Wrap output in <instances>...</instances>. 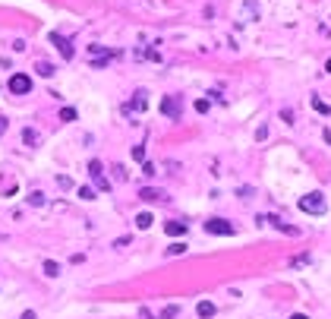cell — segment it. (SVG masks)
<instances>
[{
    "instance_id": "1",
    "label": "cell",
    "mask_w": 331,
    "mask_h": 319,
    "mask_svg": "<svg viewBox=\"0 0 331 319\" xmlns=\"http://www.w3.org/2000/svg\"><path fill=\"white\" fill-rule=\"evenodd\" d=\"M300 209L306 215H322L325 212V196L322 193H306V196H300Z\"/></svg>"
},
{
    "instance_id": "2",
    "label": "cell",
    "mask_w": 331,
    "mask_h": 319,
    "mask_svg": "<svg viewBox=\"0 0 331 319\" xmlns=\"http://www.w3.org/2000/svg\"><path fill=\"white\" fill-rule=\"evenodd\" d=\"M205 231H208V234H218V237H230L237 228L230 221H224V218H208V221H205Z\"/></svg>"
},
{
    "instance_id": "3",
    "label": "cell",
    "mask_w": 331,
    "mask_h": 319,
    "mask_svg": "<svg viewBox=\"0 0 331 319\" xmlns=\"http://www.w3.org/2000/svg\"><path fill=\"white\" fill-rule=\"evenodd\" d=\"M10 92H13V95H29V92H32V76H25V73H13V76H10Z\"/></svg>"
},
{
    "instance_id": "4",
    "label": "cell",
    "mask_w": 331,
    "mask_h": 319,
    "mask_svg": "<svg viewBox=\"0 0 331 319\" xmlns=\"http://www.w3.org/2000/svg\"><path fill=\"white\" fill-rule=\"evenodd\" d=\"M161 114H164V117H170V120H180V114H183L180 98H177V95H167V98L161 101Z\"/></svg>"
},
{
    "instance_id": "5",
    "label": "cell",
    "mask_w": 331,
    "mask_h": 319,
    "mask_svg": "<svg viewBox=\"0 0 331 319\" xmlns=\"http://www.w3.org/2000/svg\"><path fill=\"white\" fill-rule=\"evenodd\" d=\"M89 174H92V180H95V187H98V190H104V193L110 190V180L104 177V171H101V161H89Z\"/></svg>"
},
{
    "instance_id": "6",
    "label": "cell",
    "mask_w": 331,
    "mask_h": 319,
    "mask_svg": "<svg viewBox=\"0 0 331 319\" xmlns=\"http://www.w3.org/2000/svg\"><path fill=\"white\" fill-rule=\"evenodd\" d=\"M51 41H54V44H57V48H60V54L66 57V60H73V57H76V48H73V44H70V41H66V38H63V35H51Z\"/></svg>"
},
{
    "instance_id": "7",
    "label": "cell",
    "mask_w": 331,
    "mask_h": 319,
    "mask_svg": "<svg viewBox=\"0 0 331 319\" xmlns=\"http://www.w3.org/2000/svg\"><path fill=\"white\" fill-rule=\"evenodd\" d=\"M262 221H268L271 228H277V231H284V234H300V231L294 228V224H284L281 218H275V215H268V218H262Z\"/></svg>"
},
{
    "instance_id": "8",
    "label": "cell",
    "mask_w": 331,
    "mask_h": 319,
    "mask_svg": "<svg viewBox=\"0 0 331 319\" xmlns=\"http://www.w3.org/2000/svg\"><path fill=\"white\" fill-rule=\"evenodd\" d=\"M145 104H148V92L139 89V92H136V98L129 101V111H145Z\"/></svg>"
},
{
    "instance_id": "9",
    "label": "cell",
    "mask_w": 331,
    "mask_h": 319,
    "mask_svg": "<svg viewBox=\"0 0 331 319\" xmlns=\"http://www.w3.org/2000/svg\"><path fill=\"white\" fill-rule=\"evenodd\" d=\"M164 231H167L170 237H180V234H186V221H167Z\"/></svg>"
},
{
    "instance_id": "10",
    "label": "cell",
    "mask_w": 331,
    "mask_h": 319,
    "mask_svg": "<svg viewBox=\"0 0 331 319\" xmlns=\"http://www.w3.org/2000/svg\"><path fill=\"white\" fill-rule=\"evenodd\" d=\"M196 313L202 316V319H211V316H215V303H211V300H199Z\"/></svg>"
},
{
    "instance_id": "11",
    "label": "cell",
    "mask_w": 331,
    "mask_h": 319,
    "mask_svg": "<svg viewBox=\"0 0 331 319\" xmlns=\"http://www.w3.org/2000/svg\"><path fill=\"white\" fill-rule=\"evenodd\" d=\"M151 221H155V218H151V212H139V215H136V228H142V231H148Z\"/></svg>"
},
{
    "instance_id": "12",
    "label": "cell",
    "mask_w": 331,
    "mask_h": 319,
    "mask_svg": "<svg viewBox=\"0 0 331 319\" xmlns=\"http://www.w3.org/2000/svg\"><path fill=\"white\" fill-rule=\"evenodd\" d=\"M139 196H142L145 202H158V199H164V193H161V190H151V187H145L142 193H139Z\"/></svg>"
},
{
    "instance_id": "13",
    "label": "cell",
    "mask_w": 331,
    "mask_h": 319,
    "mask_svg": "<svg viewBox=\"0 0 331 319\" xmlns=\"http://www.w3.org/2000/svg\"><path fill=\"white\" fill-rule=\"evenodd\" d=\"M44 275H51V278H57L60 275V265L54 262V259H44Z\"/></svg>"
},
{
    "instance_id": "14",
    "label": "cell",
    "mask_w": 331,
    "mask_h": 319,
    "mask_svg": "<svg viewBox=\"0 0 331 319\" xmlns=\"http://www.w3.org/2000/svg\"><path fill=\"white\" fill-rule=\"evenodd\" d=\"M22 142H25V145H38V133L32 130V127H25V130H22Z\"/></svg>"
},
{
    "instance_id": "15",
    "label": "cell",
    "mask_w": 331,
    "mask_h": 319,
    "mask_svg": "<svg viewBox=\"0 0 331 319\" xmlns=\"http://www.w3.org/2000/svg\"><path fill=\"white\" fill-rule=\"evenodd\" d=\"M38 76H44V79H51V76H54V66H51L48 60H41V63H38Z\"/></svg>"
},
{
    "instance_id": "16",
    "label": "cell",
    "mask_w": 331,
    "mask_h": 319,
    "mask_svg": "<svg viewBox=\"0 0 331 319\" xmlns=\"http://www.w3.org/2000/svg\"><path fill=\"white\" fill-rule=\"evenodd\" d=\"M60 120L63 123H73V120H76V108H63L60 111Z\"/></svg>"
},
{
    "instance_id": "17",
    "label": "cell",
    "mask_w": 331,
    "mask_h": 319,
    "mask_svg": "<svg viewBox=\"0 0 331 319\" xmlns=\"http://www.w3.org/2000/svg\"><path fill=\"white\" fill-rule=\"evenodd\" d=\"M177 313H180V307H177V303H170V307H164V313L158 316V319H174Z\"/></svg>"
},
{
    "instance_id": "18",
    "label": "cell",
    "mask_w": 331,
    "mask_h": 319,
    "mask_svg": "<svg viewBox=\"0 0 331 319\" xmlns=\"http://www.w3.org/2000/svg\"><path fill=\"white\" fill-rule=\"evenodd\" d=\"M313 108H315V111H322V114H331V108H328L325 101H322V98H313Z\"/></svg>"
},
{
    "instance_id": "19",
    "label": "cell",
    "mask_w": 331,
    "mask_h": 319,
    "mask_svg": "<svg viewBox=\"0 0 331 319\" xmlns=\"http://www.w3.org/2000/svg\"><path fill=\"white\" fill-rule=\"evenodd\" d=\"M183 250H186V243H170V247H167V253H170V256H180Z\"/></svg>"
},
{
    "instance_id": "20",
    "label": "cell",
    "mask_w": 331,
    "mask_h": 319,
    "mask_svg": "<svg viewBox=\"0 0 331 319\" xmlns=\"http://www.w3.org/2000/svg\"><path fill=\"white\" fill-rule=\"evenodd\" d=\"M79 196H82V199H95V190H92V187H79Z\"/></svg>"
},
{
    "instance_id": "21",
    "label": "cell",
    "mask_w": 331,
    "mask_h": 319,
    "mask_svg": "<svg viewBox=\"0 0 331 319\" xmlns=\"http://www.w3.org/2000/svg\"><path fill=\"white\" fill-rule=\"evenodd\" d=\"M132 158H136V161H145V149H142V145H136V149H132Z\"/></svg>"
},
{
    "instance_id": "22",
    "label": "cell",
    "mask_w": 331,
    "mask_h": 319,
    "mask_svg": "<svg viewBox=\"0 0 331 319\" xmlns=\"http://www.w3.org/2000/svg\"><path fill=\"white\" fill-rule=\"evenodd\" d=\"M29 202H32V205H44V196H41V193H32Z\"/></svg>"
},
{
    "instance_id": "23",
    "label": "cell",
    "mask_w": 331,
    "mask_h": 319,
    "mask_svg": "<svg viewBox=\"0 0 331 319\" xmlns=\"http://www.w3.org/2000/svg\"><path fill=\"white\" fill-rule=\"evenodd\" d=\"M196 111H199V114H205V111H208V101H205V98H199V101H196Z\"/></svg>"
},
{
    "instance_id": "24",
    "label": "cell",
    "mask_w": 331,
    "mask_h": 319,
    "mask_svg": "<svg viewBox=\"0 0 331 319\" xmlns=\"http://www.w3.org/2000/svg\"><path fill=\"white\" fill-rule=\"evenodd\" d=\"M6 127H10V120H6V117H0V136L6 133Z\"/></svg>"
},
{
    "instance_id": "25",
    "label": "cell",
    "mask_w": 331,
    "mask_h": 319,
    "mask_svg": "<svg viewBox=\"0 0 331 319\" xmlns=\"http://www.w3.org/2000/svg\"><path fill=\"white\" fill-rule=\"evenodd\" d=\"M22 319H35V313H32V310H25V313H22Z\"/></svg>"
},
{
    "instance_id": "26",
    "label": "cell",
    "mask_w": 331,
    "mask_h": 319,
    "mask_svg": "<svg viewBox=\"0 0 331 319\" xmlns=\"http://www.w3.org/2000/svg\"><path fill=\"white\" fill-rule=\"evenodd\" d=\"M290 319H309V316H306V313H294Z\"/></svg>"
},
{
    "instance_id": "27",
    "label": "cell",
    "mask_w": 331,
    "mask_h": 319,
    "mask_svg": "<svg viewBox=\"0 0 331 319\" xmlns=\"http://www.w3.org/2000/svg\"><path fill=\"white\" fill-rule=\"evenodd\" d=\"M142 319H155V316H151V313H148V310H142Z\"/></svg>"
},
{
    "instance_id": "28",
    "label": "cell",
    "mask_w": 331,
    "mask_h": 319,
    "mask_svg": "<svg viewBox=\"0 0 331 319\" xmlns=\"http://www.w3.org/2000/svg\"><path fill=\"white\" fill-rule=\"evenodd\" d=\"M325 73H331V57H328V63H325Z\"/></svg>"
}]
</instances>
